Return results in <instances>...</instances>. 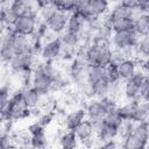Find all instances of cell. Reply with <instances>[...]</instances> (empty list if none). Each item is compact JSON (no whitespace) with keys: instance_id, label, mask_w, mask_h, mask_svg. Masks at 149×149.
Listing matches in <instances>:
<instances>
[{"instance_id":"cell-5","label":"cell","mask_w":149,"mask_h":149,"mask_svg":"<svg viewBox=\"0 0 149 149\" xmlns=\"http://www.w3.org/2000/svg\"><path fill=\"white\" fill-rule=\"evenodd\" d=\"M85 111H86V118L93 123L94 130L100 127L104 122L105 115H106V107L101 102L99 98H91L87 100L85 105Z\"/></svg>"},{"instance_id":"cell-9","label":"cell","mask_w":149,"mask_h":149,"mask_svg":"<svg viewBox=\"0 0 149 149\" xmlns=\"http://www.w3.org/2000/svg\"><path fill=\"white\" fill-rule=\"evenodd\" d=\"M63 49V43L59 38V35L52 40L45 41L42 48V51L40 54V56L42 57V59L44 61H57L61 52Z\"/></svg>"},{"instance_id":"cell-27","label":"cell","mask_w":149,"mask_h":149,"mask_svg":"<svg viewBox=\"0 0 149 149\" xmlns=\"http://www.w3.org/2000/svg\"><path fill=\"white\" fill-rule=\"evenodd\" d=\"M9 8L16 15V17H21L29 14V5L22 0H13Z\"/></svg>"},{"instance_id":"cell-23","label":"cell","mask_w":149,"mask_h":149,"mask_svg":"<svg viewBox=\"0 0 149 149\" xmlns=\"http://www.w3.org/2000/svg\"><path fill=\"white\" fill-rule=\"evenodd\" d=\"M23 97H24V100H26V104L28 105V107L31 108V107L38 106L41 104V100H42L43 95L36 88L30 86V87L23 88Z\"/></svg>"},{"instance_id":"cell-28","label":"cell","mask_w":149,"mask_h":149,"mask_svg":"<svg viewBox=\"0 0 149 149\" xmlns=\"http://www.w3.org/2000/svg\"><path fill=\"white\" fill-rule=\"evenodd\" d=\"M49 139L45 135V132H41L38 134L31 135V140H30V147L35 148V149H42L45 148L48 146Z\"/></svg>"},{"instance_id":"cell-32","label":"cell","mask_w":149,"mask_h":149,"mask_svg":"<svg viewBox=\"0 0 149 149\" xmlns=\"http://www.w3.org/2000/svg\"><path fill=\"white\" fill-rule=\"evenodd\" d=\"M12 94H13V91H12L10 84H2L0 88V109H3L7 106Z\"/></svg>"},{"instance_id":"cell-21","label":"cell","mask_w":149,"mask_h":149,"mask_svg":"<svg viewBox=\"0 0 149 149\" xmlns=\"http://www.w3.org/2000/svg\"><path fill=\"white\" fill-rule=\"evenodd\" d=\"M109 87L111 83L106 77H102L98 79L97 81L92 83V88H93V97L94 98H102L107 94H109Z\"/></svg>"},{"instance_id":"cell-38","label":"cell","mask_w":149,"mask_h":149,"mask_svg":"<svg viewBox=\"0 0 149 149\" xmlns=\"http://www.w3.org/2000/svg\"><path fill=\"white\" fill-rule=\"evenodd\" d=\"M55 3L59 10H63L65 13H71L76 8L77 0H56Z\"/></svg>"},{"instance_id":"cell-45","label":"cell","mask_w":149,"mask_h":149,"mask_svg":"<svg viewBox=\"0 0 149 149\" xmlns=\"http://www.w3.org/2000/svg\"><path fill=\"white\" fill-rule=\"evenodd\" d=\"M137 9L140 10L141 14L149 13V0H139Z\"/></svg>"},{"instance_id":"cell-12","label":"cell","mask_w":149,"mask_h":149,"mask_svg":"<svg viewBox=\"0 0 149 149\" xmlns=\"http://www.w3.org/2000/svg\"><path fill=\"white\" fill-rule=\"evenodd\" d=\"M118 70L121 80L125 81L136 73V71L139 70V62L135 58H126L123 62L119 64Z\"/></svg>"},{"instance_id":"cell-19","label":"cell","mask_w":149,"mask_h":149,"mask_svg":"<svg viewBox=\"0 0 149 149\" xmlns=\"http://www.w3.org/2000/svg\"><path fill=\"white\" fill-rule=\"evenodd\" d=\"M137 101L136 100H128L126 104L118 106V113L122 120L133 121L135 112H136V107H137Z\"/></svg>"},{"instance_id":"cell-31","label":"cell","mask_w":149,"mask_h":149,"mask_svg":"<svg viewBox=\"0 0 149 149\" xmlns=\"http://www.w3.org/2000/svg\"><path fill=\"white\" fill-rule=\"evenodd\" d=\"M126 58H128L126 51L123 49H118V48H112L111 49V62L109 64L119 66L121 62H123Z\"/></svg>"},{"instance_id":"cell-33","label":"cell","mask_w":149,"mask_h":149,"mask_svg":"<svg viewBox=\"0 0 149 149\" xmlns=\"http://www.w3.org/2000/svg\"><path fill=\"white\" fill-rule=\"evenodd\" d=\"M134 125H135V122L134 121H130V120H122V122L119 125V136H118V139L119 140H123V139H126L130 133H132V130H133V128H134Z\"/></svg>"},{"instance_id":"cell-10","label":"cell","mask_w":149,"mask_h":149,"mask_svg":"<svg viewBox=\"0 0 149 149\" xmlns=\"http://www.w3.org/2000/svg\"><path fill=\"white\" fill-rule=\"evenodd\" d=\"M69 14L70 13H65L63 10H56L45 22L50 29V31L55 33L56 35L62 34L65 29H66V24H68V19H69Z\"/></svg>"},{"instance_id":"cell-8","label":"cell","mask_w":149,"mask_h":149,"mask_svg":"<svg viewBox=\"0 0 149 149\" xmlns=\"http://www.w3.org/2000/svg\"><path fill=\"white\" fill-rule=\"evenodd\" d=\"M37 23H38V17L27 14L24 16L17 17V20L14 23V29L17 34H22L26 36H31L36 33V28H37Z\"/></svg>"},{"instance_id":"cell-47","label":"cell","mask_w":149,"mask_h":149,"mask_svg":"<svg viewBox=\"0 0 149 149\" xmlns=\"http://www.w3.org/2000/svg\"><path fill=\"white\" fill-rule=\"evenodd\" d=\"M146 122H147V125L149 126V115H148V118H147V120H146Z\"/></svg>"},{"instance_id":"cell-34","label":"cell","mask_w":149,"mask_h":149,"mask_svg":"<svg viewBox=\"0 0 149 149\" xmlns=\"http://www.w3.org/2000/svg\"><path fill=\"white\" fill-rule=\"evenodd\" d=\"M56 119V112L55 109H48V111H44L38 118H37V121L43 126V127H49Z\"/></svg>"},{"instance_id":"cell-1","label":"cell","mask_w":149,"mask_h":149,"mask_svg":"<svg viewBox=\"0 0 149 149\" xmlns=\"http://www.w3.org/2000/svg\"><path fill=\"white\" fill-rule=\"evenodd\" d=\"M1 111V121H19L30 118V108L26 104L23 97V88L20 87L15 90L7 104V106Z\"/></svg>"},{"instance_id":"cell-44","label":"cell","mask_w":149,"mask_h":149,"mask_svg":"<svg viewBox=\"0 0 149 149\" xmlns=\"http://www.w3.org/2000/svg\"><path fill=\"white\" fill-rule=\"evenodd\" d=\"M119 3L128 9H135L139 6V0H120Z\"/></svg>"},{"instance_id":"cell-13","label":"cell","mask_w":149,"mask_h":149,"mask_svg":"<svg viewBox=\"0 0 149 149\" xmlns=\"http://www.w3.org/2000/svg\"><path fill=\"white\" fill-rule=\"evenodd\" d=\"M12 44L16 55L31 52V36H26L16 33L12 40Z\"/></svg>"},{"instance_id":"cell-40","label":"cell","mask_w":149,"mask_h":149,"mask_svg":"<svg viewBox=\"0 0 149 149\" xmlns=\"http://www.w3.org/2000/svg\"><path fill=\"white\" fill-rule=\"evenodd\" d=\"M27 129L29 130V133H30L31 135L38 134V133H41V132H45V127H43L37 120L34 121V122H31V123L27 127Z\"/></svg>"},{"instance_id":"cell-7","label":"cell","mask_w":149,"mask_h":149,"mask_svg":"<svg viewBox=\"0 0 149 149\" xmlns=\"http://www.w3.org/2000/svg\"><path fill=\"white\" fill-rule=\"evenodd\" d=\"M111 49H102L94 44L85 48V54L90 66L106 68L111 62Z\"/></svg>"},{"instance_id":"cell-6","label":"cell","mask_w":149,"mask_h":149,"mask_svg":"<svg viewBox=\"0 0 149 149\" xmlns=\"http://www.w3.org/2000/svg\"><path fill=\"white\" fill-rule=\"evenodd\" d=\"M140 35L135 31V29L132 30H122V31H113L111 41H112V48L118 49H128L134 48L137 45V42L140 40Z\"/></svg>"},{"instance_id":"cell-16","label":"cell","mask_w":149,"mask_h":149,"mask_svg":"<svg viewBox=\"0 0 149 149\" xmlns=\"http://www.w3.org/2000/svg\"><path fill=\"white\" fill-rule=\"evenodd\" d=\"M58 146L63 149H73L79 146V139L74 130L64 129L58 139Z\"/></svg>"},{"instance_id":"cell-22","label":"cell","mask_w":149,"mask_h":149,"mask_svg":"<svg viewBox=\"0 0 149 149\" xmlns=\"http://www.w3.org/2000/svg\"><path fill=\"white\" fill-rule=\"evenodd\" d=\"M12 137L14 143L17 146V148H27L30 147V140H31V134L29 130L26 129H20L17 132H12Z\"/></svg>"},{"instance_id":"cell-3","label":"cell","mask_w":149,"mask_h":149,"mask_svg":"<svg viewBox=\"0 0 149 149\" xmlns=\"http://www.w3.org/2000/svg\"><path fill=\"white\" fill-rule=\"evenodd\" d=\"M36 55L31 54V52H26V54H20L16 55L10 63L8 64L10 71L14 74H22L26 72H33L37 59H36Z\"/></svg>"},{"instance_id":"cell-42","label":"cell","mask_w":149,"mask_h":149,"mask_svg":"<svg viewBox=\"0 0 149 149\" xmlns=\"http://www.w3.org/2000/svg\"><path fill=\"white\" fill-rule=\"evenodd\" d=\"M121 147V142H119L118 139H112V140H107L105 142H102L100 144V148H106V149H113L116 147Z\"/></svg>"},{"instance_id":"cell-25","label":"cell","mask_w":149,"mask_h":149,"mask_svg":"<svg viewBox=\"0 0 149 149\" xmlns=\"http://www.w3.org/2000/svg\"><path fill=\"white\" fill-rule=\"evenodd\" d=\"M16 20V15L9 7H1V29H5L8 26H14Z\"/></svg>"},{"instance_id":"cell-29","label":"cell","mask_w":149,"mask_h":149,"mask_svg":"<svg viewBox=\"0 0 149 149\" xmlns=\"http://www.w3.org/2000/svg\"><path fill=\"white\" fill-rule=\"evenodd\" d=\"M136 50H137V56L140 57V59L149 57V35L140 37L137 45H136Z\"/></svg>"},{"instance_id":"cell-24","label":"cell","mask_w":149,"mask_h":149,"mask_svg":"<svg viewBox=\"0 0 149 149\" xmlns=\"http://www.w3.org/2000/svg\"><path fill=\"white\" fill-rule=\"evenodd\" d=\"M134 29L140 36L149 35V13L140 14V16L135 20Z\"/></svg>"},{"instance_id":"cell-4","label":"cell","mask_w":149,"mask_h":149,"mask_svg":"<svg viewBox=\"0 0 149 149\" xmlns=\"http://www.w3.org/2000/svg\"><path fill=\"white\" fill-rule=\"evenodd\" d=\"M147 73L139 66V70L136 71V73L123 81L122 85V94L127 100H140V91H141V83L142 79L144 78Z\"/></svg>"},{"instance_id":"cell-11","label":"cell","mask_w":149,"mask_h":149,"mask_svg":"<svg viewBox=\"0 0 149 149\" xmlns=\"http://www.w3.org/2000/svg\"><path fill=\"white\" fill-rule=\"evenodd\" d=\"M86 119V111L83 107H76L72 111L68 112L62 126L64 129H70V130H74V128L83 121Z\"/></svg>"},{"instance_id":"cell-36","label":"cell","mask_w":149,"mask_h":149,"mask_svg":"<svg viewBox=\"0 0 149 149\" xmlns=\"http://www.w3.org/2000/svg\"><path fill=\"white\" fill-rule=\"evenodd\" d=\"M105 77L108 79V81H109L111 84H112V83H116V81H120V80H121L120 74H119L118 66L112 65V64H108V65L105 68Z\"/></svg>"},{"instance_id":"cell-35","label":"cell","mask_w":149,"mask_h":149,"mask_svg":"<svg viewBox=\"0 0 149 149\" xmlns=\"http://www.w3.org/2000/svg\"><path fill=\"white\" fill-rule=\"evenodd\" d=\"M56 10H58V7L56 6V3L43 5V7L41 8L40 14H38V20H41V21H47Z\"/></svg>"},{"instance_id":"cell-14","label":"cell","mask_w":149,"mask_h":149,"mask_svg":"<svg viewBox=\"0 0 149 149\" xmlns=\"http://www.w3.org/2000/svg\"><path fill=\"white\" fill-rule=\"evenodd\" d=\"M111 1L109 0H91L87 12L94 17H102L106 16L109 12Z\"/></svg>"},{"instance_id":"cell-39","label":"cell","mask_w":149,"mask_h":149,"mask_svg":"<svg viewBox=\"0 0 149 149\" xmlns=\"http://www.w3.org/2000/svg\"><path fill=\"white\" fill-rule=\"evenodd\" d=\"M141 99L149 100V73L144 76L141 83V91H140Z\"/></svg>"},{"instance_id":"cell-41","label":"cell","mask_w":149,"mask_h":149,"mask_svg":"<svg viewBox=\"0 0 149 149\" xmlns=\"http://www.w3.org/2000/svg\"><path fill=\"white\" fill-rule=\"evenodd\" d=\"M97 144V137L95 135L94 136H91V137H87V139H84V140H79V146L84 147V148H92Z\"/></svg>"},{"instance_id":"cell-30","label":"cell","mask_w":149,"mask_h":149,"mask_svg":"<svg viewBox=\"0 0 149 149\" xmlns=\"http://www.w3.org/2000/svg\"><path fill=\"white\" fill-rule=\"evenodd\" d=\"M105 77V68L102 66H90L86 73V80L91 84L97 81L98 79Z\"/></svg>"},{"instance_id":"cell-43","label":"cell","mask_w":149,"mask_h":149,"mask_svg":"<svg viewBox=\"0 0 149 149\" xmlns=\"http://www.w3.org/2000/svg\"><path fill=\"white\" fill-rule=\"evenodd\" d=\"M90 1L91 0H77V3H76V8L73 12H78V13H83L85 10H87L88 8V5H90Z\"/></svg>"},{"instance_id":"cell-15","label":"cell","mask_w":149,"mask_h":149,"mask_svg":"<svg viewBox=\"0 0 149 149\" xmlns=\"http://www.w3.org/2000/svg\"><path fill=\"white\" fill-rule=\"evenodd\" d=\"M132 15V9H128L126 7H123L122 5H120L119 2L112 8L109 9V12L107 13V15L105 16V22L108 24H112L113 22L123 19V17H130Z\"/></svg>"},{"instance_id":"cell-2","label":"cell","mask_w":149,"mask_h":149,"mask_svg":"<svg viewBox=\"0 0 149 149\" xmlns=\"http://www.w3.org/2000/svg\"><path fill=\"white\" fill-rule=\"evenodd\" d=\"M149 142V126L146 121L135 122L132 133L121 141L125 149H144Z\"/></svg>"},{"instance_id":"cell-26","label":"cell","mask_w":149,"mask_h":149,"mask_svg":"<svg viewBox=\"0 0 149 149\" xmlns=\"http://www.w3.org/2000/svg\"><path fill=\"white\" fill-rule=\"evenodd\" d=\"M135 21L132 17H123L120 19L111 24L113 31H122V30H132L134 29Z\"/></svg>"},{"instance_id":"cell-17","label":"cell","mask_w":149,"mask_h":149,"mask_svg":"<svg viewBox=\"0 0 149 149\" xmlns=\"http://www.w3.org/2000/svg\"><path fill=\"white\" fill-rule=\"evenodd\" d=\"M59 38H61L63 45L74 48V49H78L80 47V43H81L80 33H73V31H70L66 29L62 34H59Z\"/></svg>"},{"instance_id":"cell-18","label":"cell","mask_w":149,"mask_h":149,"mask_svg":"<svg viewBox=\"0 0 149 149\" xmlns=\"http://www.w3.org/2000/svg\"><path fill=\"white\" fill-rule=\"evenodd\" d=\"M74 133L78 136L79 140H84L91 136L95 135V130H94V126L93 123L86 118L85 120H83L76 128H74Z\"/></svg>"},{"instance_id":"cell-37","label":"cell","mask_w":149,"mask_h":149,"mask_svg":"<svg viewBox=\"0 0 149 149\" xmlns=\"http://www.w3.org/2000/svg\"><path fill=\"white\" fill-rule=\"evenodd\" d=\"M105 122L107 123H112V125H115V126H119L121 122H122V119L121 116L119 115L118 113V107L116 108H112V109H108L106 112V115H105Z\"/></svg>"},{"instance_id":"cell-20","label":"cell","mask_w":149,"mask_h":149,"mask_svg":"<svg viewBox=\"0 0 149 149\" xmlns=\"http://www.w3.org/2000/svg\"><path fill=\"white\" fill-rule=\"evenodd\" d=\"M84 27H85L84 19L77 12H71L69 14L66 30H70V31H73V33H81Z\"/></svg>"},{"instance_id":"cell-46","label":"cell","mask_w":149,"mask_h":149,"mask_svg":"<svg viewBox=\"0 0 149 149\" xmlns=\"http://www.w3.org/2000/svg\"><path fill=\"white\" fill-rule=\"evenodd\" d=\"M42 2V5H48V3H55L56 0H40Z\"/></svg>"}]
</instances>
